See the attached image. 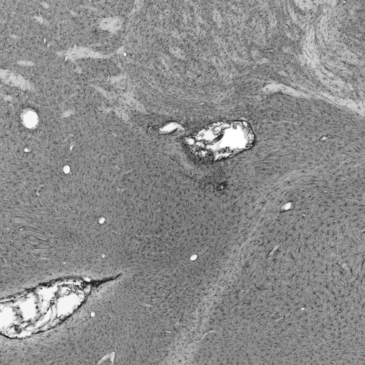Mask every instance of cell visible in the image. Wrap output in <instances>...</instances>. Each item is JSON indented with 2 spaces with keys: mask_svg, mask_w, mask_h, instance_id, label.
Returning <instances> with one entry per match:
<instances>
[{
  "mask_svg": "<svg viewBox=\"0 0 365 365\" xmlns=\"http://www.w3.org/2000/svg\"><path fill=\"white\" fill-rule=\"evenodd\" d=\"M254 140L253 130L247 122L220 121L189 138L187 144L190 150L199 157L218 160L249 149Z\"/></svg>",
  "mask_w": 365,
  "mask_h": 365,
  "instance_id": "1",
  "label": "cell"
}]
</instances>
